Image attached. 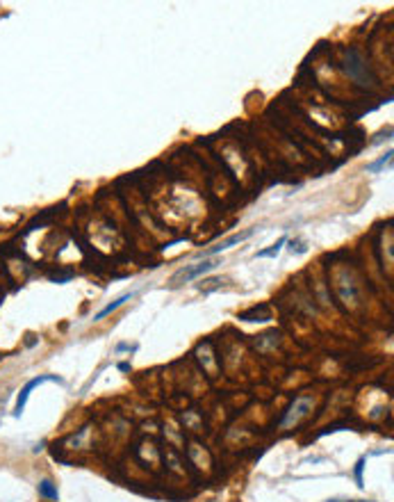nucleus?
I'll use <instances>...</instances> for the list:
<instances>
[{
	"instance_id": "39448f33",
	"label": "nucleus",
	"mask_w": 394,
	"mask_h": 502,
	"mask_svg": "<svg viewBox=\"0 0 394 502\" xmlns=\"http://www.w3.org/2000/svg\"><path fill=\"white\" fill-rule=\"evenodd\" d=\"M133 297H135L133 292H128V294H121V297H118V299H114L112 304H107V306H105L103 311H98V313L94 315V320H103V318H107L109 313H114V311H116V309H121V306H123L125 302H130V299H133Z\"/></svg>"
},
{
	"instance_id": "1a4fd4ad",
	"label": "nucleus",
	"mask_w": 394,
	"mask_h": 502,
	"mask_svg": "<svg viewBox=\"0 0 394 502\" xmlns=\"http://www.w3.org/2000/svg\"><path fill=\"white\" fill-rule=\"evenodd\" d=\"M362 470H365V457H360L358 463H355V482H358L360 488L365 486V484H362Z\"/></svg>"
},
{
	"instance_id": "20e7f679",
	"label": "nucleus",
	"mask_w": 394,
	"mask_h": 502,
	"mask_svg": "<svg viewBox=\"0 0 394 502\" xmlns=\"http://www.w3.org/2000/svg\"><path fill=\"white\" fill-rule=\"evenodd\" d=\"M253 235V231H244V233H235V235H230L228 240H223V242H219L217 247H212L210 251H205V256H212V254H219V251H226V249H230L232 244H239V242H244L246 238H251Z\"/></svg>"
},
{
	"instance_id": "423d86ee",
	"label": "nucleus",
	"mask_w": 394,
	"mask_h": 502,
	"mask_svg": "<svg viewBox=\"0 0 394 502\" xmlns=\"http://www.w3.org/2000/svg\"><path fill=\"white\" fill-rule=\"evenodd\" d=\"M287 242V235H281V238L276 240V242L271 244V247H267V249H262V251H257L255 254V258H276L278 254H281V249H283V244Z\"/></svg>"
},
{
	"instance_id": "f03ea898",
	"label": "nucleus",
	"mask_w": 394,
	"mask_h": 502,
	"mask_svg": "<svg viewBox=\"0 0 394 502\" xmlns=\"http://www.w3.org/2000/svg\"><path fill=\"white\" fill-rule=\"evenodd\" d=\"M312 399L310 397H299L294 404H292V409L285 413V418H283V427H290V425H296L303 416H308V411L312 409Z\"/></svg>"
},
{
	"instance_id": "9b49d317",
	"label": "nucleus",
	"mask_w": 394,
	"mask_h": 502,
	"mask_svg": "<svg viewBox=\"0 0 394 502\" xmlns=\"http://www.w3.org/2000/svg\"><path fill=\"white\" fill-rule=\"evenodd\" d=\"M328 502H337V500H328Z\"/></svg>"
},
{
	"instance_id": "f257e3e1",
	"label": "nucleus",
	"mask_w": 394,
	"mask_h": 502,
	"mask_svg": "<svg viewBox=\"0 0 394 502\" xmlns=\"http://www.w3.org/2000/svg\"><path fill=\"white\" fill-rule=\"evenodd\" d=\"M219 265H221L219 260H203V263H196V265H189V267L178 269V272L171 276V288H178V285H183V283H189V281H194V278L203 276V274L212 272V269H217Z\"/></svg>"
},
{
	"instance_id": "6e6552de",
	"label": "nucleus",
	"mask_w": 394,
	"mask_h": 502,
	"mask_svg": "<svg viewBox=\"0 0 394 502\" xmlns=\"http://www.w3.org/2000/svg\"><path fill=\"white\" fill-rule=\"evenodd\" d=\"M392 162V151H387V153L383 155V158H378L376 162H371V164H367V171L369 174H376V171H380L383 167H387V164Z\"/></svg>"
},
{
	"instance_id": "0eeeda50",
	"label": "nucleus",
	"mask_w": 394,
	"mask_h": 502,
	"mask_svg": "<svg viewBox=\"0 0 394 502\" xmlns=\"http://www.w3.org/2000/svg\"><path fill=\"white\" fill-rule=\"evenodd\" d=\"M39 495L46 497V500H53V502L59 500V491H57V486H55L50 479H41V482H39Z\"/></svg>"
},
{
	"instance_id": "9d476101",
	"label": "nucleus",
	"mask_w": 394,
	"mask_h": 502,
	"mask_svg": "<svg viewBox=\"0 0 394 502\" xmlns=\"http://www.w3.org/2000/svg\"><path fill=\"white\" fill-rule=\"evenodd\" d=\"M118 370H121V372H128V370H130V363H121V365H118Z\"/></svg>"
},
{
	"instance_id": "7ed1b4c3",
	"label": "nucleus",
	"mask_w": 394,
	"mask_h": 502,
	"mask_svg": "<svg viewBox=\"0 0 394 502\" xmlns=\"http://www.w3.org/2000/svg\"><path fill=\"white\" fill-rule=\"evenodd\" d=\"M46 381H59V379H57V377H50V374H44V377H35V379H30V381L25 383V388L21 390V395H19V402H16V409H14V413H16V416H21V413H23L25 404H28L30 393H32V390H35L37 386L46 383Z\"/></svg>"
}]
</instances>
